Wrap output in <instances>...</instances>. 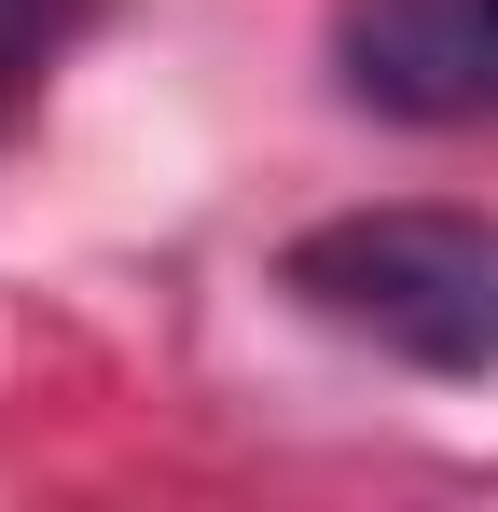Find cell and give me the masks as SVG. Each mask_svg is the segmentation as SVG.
Masks as SVG:
<instances>
[{
    "instance_id": "cell-1",
    "label": "cell",
    "mask_w": 498,
    "mask_h": 512,
    "mask_svg": "<svg viewBox=\"0 0 498 512\" xmlns=\"http://www.w3.org/2000/svg\"><path fill=\"white\" fill-rule=\"evenodd\" d=\"M291 305L415 374H498V222L471 208H346L291 236Z\"/></svg>"
},
{
    "instance_id": "cell-2",
    "label": "cell",
    "mask_w": 498,
    "mask_h": 512,
    "mask_svg": "<svg viewBox=\"0 0 498 512\" xmlns=\"http://www.w3.org/2000/svg\"><path fill=\"white\" fill-rule=\"evenodd\" d=\"M332 84L388 125H498V0H346Z\"/></svg>"
},
{
    "instance_id": "cell-3",
    "label": "cell",
    "mask_w": 498,
    "mask_h": 512,
    "mask_svg": "<svg viewBox=\"0 0 498 512\" xmlns=\"http://www.w3.org/2000/svg\"><path fill=\"white\" fill-rule=\"evenodd\" d=\"M70 28H83V0H0V111L42 84V56H56Z\"/></svg>"
}]
</instances>
